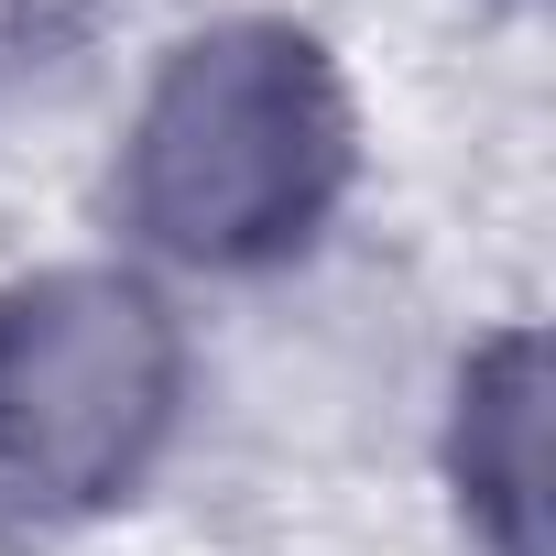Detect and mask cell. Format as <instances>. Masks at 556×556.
<instances>
[{
	"label": "cell",
	"instance_id": "cell-2",
	"mask_svg": "<svg viewBox=\"0 0 556 556\" xmlns=\"http://www.w3.org/2000/svg\"><path fill=\"white\" fill-rule=\"evenodd\" d=\"M186 393L175 306L142 273H34L0 295V545H45L110 513Z\"/></svg>",
	"mask_w": 556,
	"mask_h": 556
},
{
	"label": "cell",
	"instance_id": "cell-1",
	"mask_svg": "<svg viewBox=\"0 0 556 556\" xmlns=\"http://www.w3.org/2000/svg\"><path fill=\"white\" fill-rule=\"evenodd\" d=\"M361 153L350 88L317 34L295 23H218L164 55L131 142H121V218L207 273H251L317 240Z\"/></svg>",
	"mask_w": 556,
	"mask_h": 556
},
{
	"label": "cell",
	"instance_id": "cell-3",
	"mask_svg": "<svg viewBox=\"0 0 556 556\" xmlns=\"http://www.w3.org/2000/svg\"><path fill=\"white\" fill-rule=\"evenodd\" d=\"M458 513L491 556H545V339L502 328L458 371V426H447Z\"/></svg>",
	"mask_w": 556,
	"mask_h": 556
}]
</instances>
